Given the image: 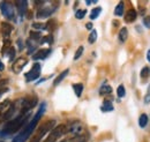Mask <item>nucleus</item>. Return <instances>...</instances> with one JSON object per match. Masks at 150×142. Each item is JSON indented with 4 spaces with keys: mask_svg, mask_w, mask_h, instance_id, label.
<instances>
[{
    "mask_svg": "<svg viewBox=\"0 0 150 142\" xmlns=\"http://www.w3.org/2000/svg\"><path fill=\"white\" fill-rule=\"evenodd\" d=\"M66 133H68V126L67 125H58L56 126L47 135V138L43 142H56L58 141L62 135H65Z\"/></svg>",
    "mask_w": 150,
    "mask_h": 142,
    "instance_id": "20e7f679",
    "label": "nucleus"
},
{
    "mask_svg": "<svg viewBox=\"0 0 150 142\" xmlns=\"http://www.w3.org/2000/svg\"><path fill=\"white\" fill-rule=\"evenodd\" d=\"M30 39H33V40H35V42L39 43L40 39H42L40 33H38V31H31V33H30Z\"/></svg>",
    "mask_w": 150,
    "mask_h": 142,
    "instance_id": "a878e982",
    "label": "nucleus"
},
{
    "mask_svg": "<svg viewBox=\"0 0 150 142\" xmlns=\"http://www.w3.org/2000/svg\"><path fill=\"white\" fill-rule=\"evenodd\" d=\"M0 118H1V117H0ZM0 121H1V119H0Z\"/></svg>",
    "mask_w": 150,
    "mask_h": 142,
    "instance_id": "79ce46f5",
    "label": "nucleus"
},
{
    "mask_svg": "<svg viewBox=\"0 0 150 142\" xmlns=\"http://www.w3.org/2000/svg\"><path fill=\"white\" fill-rule=\"evenodd\" d=\"M83 51H84V48L83 46H80L77 50H76V52H75V55H74V60H77L81 55H82V53H83Z\"/></svg>",
    "mask_w": 150,
    "mask_h": 142,
    "instance_id": "2f4dec72",
    "label": "nucleus"
},
{
    "mask_svg": "<svg viewBox=\"0 0 150 142\" xmlns=\"http://www.w3.org/2000/svg\"><path fill=\"white\" fill-rule=\"evenodd\" d=\"M38 43L37 42H35V40H33V39H28L27 40V48H28V53L29 54H33L35 52V50H36V48H37Z\"/></svg>",
    "mask_w": 150,
    "mask_h": 142,
    "instance_id": "2eb2a0df",
    "label": "nucleus"
},
{
    "mask_svg": "<svg viewBox=\"0 0 150 142\" xmlns=\"http://www.w3.org/2000/svg\"><path fill=\"white\" fill-rule=\"evenodd\" d=\"M89 140V135H75V136H73L71 140L68 142H86V141H88Z\"/></svg>",
    "mask_w": 150,
    "mask_h": 142,
    "instance_id": "aec40b11",
    "label": "nucleus"
},
{
    "mask_svg": "<svg viewBox=\"0 0 150 142\" xmlns=\"http://www.w3.org/2000/svg\"><path fill=\"white\" fill-rule=\"evenodd\" d=\"M60 142H67L66 140H62V141H60Z\"/></svg>",
    "mask_w": 150,
    "mask_h": 142,
    "instance_id": "a19ab883",
    "label": "nucleus"
},
{
    "mask_svg": "<svg viewBox=\"0 0 150 142\" xmlns=\"http://www.w3.org/2000/svg\"><path fill=\"white\" fill-rule=\"evenodd\" d=\"M51 53V49H42L38 50L35 54H33V59L34 60H44L45 58H47Z\"/></svg>",
    "mask_w": 150,
    "mask_h": 142,
    "instance_id": "9d476101",
    "label": "nucleus"
},
{
    "mask_svg": "<svg viewBox=\"0 0 150 142\" xmlns=\"http://www.w3.org/2000/svg\"><path fill=\"white\" fill-rule=\"evenodd\" d=\"M102 13V8L100 7H96L94 9H91V12H90V20H96V18L99 16V14Z\"/></svg>",
    "mask_w": 150,
    "mask_h": 142,
    "instance_id": "b1692460",
    "label": "nucleus"
},
{
    "mask_svg": "<svg viewBox=\"0 0 150 142\" xmlns=\"http://www.w3.org/2000/svg\"><path fill=\"white\" fill-rule=\"evenodd\" d=\"M57 7L56 6H45L39 8L37 12V18H50L54 12H56Z\"/></svg>",
    "mask_w": 150,
    "mask_h": 142,
    "instance_id": "0eeeda50",
    "label": "nucleus"
},
{
    "mask_svg": "<svg viewBox=\"0 0 150 142\" xmlns=\"http://www.w3.org/2000/svg\"><path fill=\"white\" fill-rule=\"evenodd\" d=\"M15 7L18 9V13H19L20 16H25L27 12H28V1L25 0H18L15 1Z\"/></svg>",
    "mask_w": 150,
    "mask_h": 142,
    "instance_id": "1a4fd4ad",
    "label": "nucleus"
},
{
    "mask_svg": "<svg viewBox=\"0 0 150 142\" xmlns=\"http://www.w3.org/2000/svg\"><path fill=\"white\" fill-rule=\"evenodd\" d=\"M112 92V87L109 86V84H103L100 89H99V95L100 96H104V95H109Z\"/></svg>",
    "mask_w": 150,
    "mask_h": 142,
    "instance_id": "4be33fe9",
    "label": "nucleus"
},
{
    "mask_svg": "<svg viewBox=\"0 0 150 142\" xmlns=\"http://www.w3.org/2000/svg\"><path fill=\"white\" fill-rule=\"evenodd\" d=\"M5 70V66H4V64L1 62V60H0V72L1 71H4Z\"/></svg>",
    "mask_w": 150,
    "mask_h": 142,
    "instance_id": "4c0bfd02",
    "label": "nucleus"
},
{
    "mask_svg": "<svg viewBox=\"0 0 150 142\" xmlns=\"http://www.w3.org/2000/svg\"><path fill=\"white\" fill-rule=\"evenodd\" d=\"M124 9H125V5H124L122 1H120L114 8V15L115 16H122L124 15Z\"/></svg>",
    "mask_w": 150,
    "mask_h": 142,
    "instance_id": "a211bd4d",
    "label": "nucleus"
},
{
    "mask_svg": "<svg viewBox=\"0 0 150 142\" xmlns=\"http://www.w3.org/2000/svg\"><path fill=\"white\" fill-rule=\"evenodd\" d=\"M117 95H118L119 98L125 97V95H126V90H125V87H124L122 84H120V86L117 88Z\"/></svg>",
    "mask_w": 150,
    "mask_h": 142,
    "instance_id": "cd10ccee",
    "label": "nucleus"
},
{
    "mask_svg": "<svg viewBox=\"0 0 150 142\" xmlns=\"http://www.w3.org/2000/svg\"><path fill=\"white\" fill-rule=\"evenodd\" d=\"M72 87H73V90H74L76 97H81V95L83 92V84L82 83H74Z\"/></svg>",
    "mask_w": 150,
    "mask_h": 142,
    "instance_id": "412c9836",
    "label": "nucleus"
},
{
    "mask_svg": "<svg viewBox=\"0 0 150 142\" xmlns=\"http://www.w3.org/2000/svg\"><path fill=\"white\" fill-rule=\"evenodd\" d=\"M18 43H19V48H20V50H22V49H23V46H22V43H21V39H19V40H18Z\"/></svg>",
    "mask_w": 150,
    "mask_h": 142,
    "instance_id": "ea45409f",
    "label": "nucleus"
},
{
    "mask_svg": "<svg viewBox=\"0 0 150 142\" xmlns=\"http://www.w3.org/2000/svg\"><path fill=\"white\" fill-rule=\"evenodd\" d=\"M142 23H143V26H144L147 29H150V16L149 15H146V16L143 18Z\"/></svg>",
    "mask_w": 150,
    "mask_h": 142,
    "instance_id": "473e14b6",
    "label": "nucleus"
},
{
    "mask_svg": "<svg viewBox=\"0 0 150 142\" xmlns=\"http://www.w3.org/2000/svg\"><path fill=\"white\" fill-rule=\"evenodd\" d=\"M0 11L7 20H15V9L13 4L8 1H2L0 4Z\"/></svg>",
    "mask_w": 150,
    "mask_h": 142,
    "instance_id": "39448f33",
    "label": "nucleus"
},
{
    "mask_svg": "<svg viewBox=\"0 0 150 142\" xmlns=\"http://www.w3.org/2000/svg\"><path fill=\"white\" fill-rule=\"evenodd\" d=\"M39 75H40V65L36 62V64H34L33 68L25 74V80H27V82L35 81L36 79L39 77Z\"/></svg>",
    "mask_w": 150,
    "mask_h": 142,
    "instance_id": "423d86ee",
    "label": "nucleus"
},
{
    "mask_svg": "<svg viewBox=\"0 0 150 142\" xmlns=\"http://www.w3.org/2000/svg\"><path fill=\"white\" fill-rule=\"evenodd\" d=\"M96 39H97V30L93 29L91 33H90V35H89V37H88V42H89L90 44H94L95 42H96Z\"/></svg>",
    "mask_w": 150,
    "mask_h": 142,
    "instance_id": "bb28decb",
    "label": "nucleus"
},
{
    "mask_svg": "<svg viewBox=\"0 0 150 142\" xmlns=\"http://www.w3.org/2000/svg\"><path fill=\"white\" fill-rule=\"evenodd\" d=\"M118 38H119V40L121 42V43H125L126 40H127V38H128V30H127V28H121L120 29V31H119V35H118Z\"/></svg>",
    "mask_w": 150,
    "mask_h": 142,
    "instance_id": "f3484780",
    "label": "nucleus"
},
{
    "mask_svg": "<svg viewBox=\"0 0 150 142\" xmlns=\"http://www.w3.org/2000/svg\"><path fill=\"white\" fill-rule=\"evenodd\" d=\"M52 40H53V38H52V35H47L45 36V37H42V39H40V42H39V44H43V43H49V44H51L52 43Z\"/></svg>",
    "mask_w": 150,
    "mask_h": 142,
    "instance_id": "c756f323",
    "label": "nucleus"
},
{
    "mask_svg": "<svg viewBox=\"0 0 150 142\" xmlns=\"http://www.w3.org/2000/svg\"><path fill=\"white\" fill-rule=\"evenodd\" d=\"M45 109H46V104L45 103H42V105L39 107V110L37 111V113L34 116L33 120L29 121V124L25 125V127H23V129L20 132L19 134L13 139L12 142H25L31 135H33V132L35 131V128L37 127L38 123L42 118V116L44 114L45 112Z\"/></svg>",
    "mask_w": 150,
    "mask_h": 142,
    "instance_id": "f257e3e1",
    "label": "nucleus"
},
{
    "mask_svg": "<svg viewBox=\"0 0 150 142\" xmlns=\"http://www.w3.org/2000/svg\"><path fill=\"white\" fill-rule=\"evenodd\" d=\"M148 121H149V117L146 114V113H142L139 118V125L141 128H144L147 125H148Z\"/></svg>",
    "mask_w": 150,
    "mask_h": 142,
    "instance_id": "6ab92c4d",
    "label": "nucleus"
},
{
    "mask_svg": "<svg viewBox=\"0 0 150 142\" xmlns=\"http://www.w3.org/2000/svg\"><path fill=\"white\" fill-rule=\"evenodd\" d=\"M140 76L142 80H147L150 76V67L149 66H144L142 70H141V73H140Z\"/></svg>",
    "mask_w": 150,
    "mask_h": 142,
    "instance_id": "5701e85b",
    "label": "nucleus"
},
{
    "mask_svg": "<svg viewBox=\"0 0 150 142\" xmlns=\"http://www.w3.org/2000/svg\"><path fill=\"white\" fill-rule=\"evenodd\" d=\"M27 62H28V61H27L25 58L20 57V58H18V59L13 62V65H12V70H13L14 73L19 74V73H21V71L23 70V67L27 65Z\"/></svg>",
    "mask_w": 150,
    "mask_h": 142,
    "instance_id": "6e6552de",
    "label": "nucleus"
},
{
    "mask_svg": "<svg viewBox=\"0 0 150 142\" xmlns=\"http://www.w3.org/2000/svg\"><path fill=\"white\" fill-rule=\"evenodd\" d=\"M147 60L150 62V50H148V51H147Z\"/></svg>",
    "mask_w": 150,
    "mask_h": 142,
    "instance_id": "58836bf2",
    "label": "nucleus"
},
{
    "mask_svg": "<svg viewBox=\"0 0 150 142\" xmlns=\"http://www.w3.org/2000/svg\"><path fill=\"white\" fill-rule=\"evenodd\" d=\"M11 105H12L11 101H4L2 103H0V117H2L8 111V109L11 107Z\"/></svg>",
    "mask_w": 150,
    "mask_h": 142,
    "instance_id": "dca6fc26",
    "label": "nucleus"
},
{
    "mask_svg": "<svg viewBox=\"0 0 150 142\" xmlns=\"http://www.w3.org/2000/svg\"><path fill=\"white\" fill-rule=\"evenodd\" d=\"M86 28H87L88 30H93V23H91V22L87 23V24H86Z\"/></svg>",
    "mask_w": 150,
    "mask_h": 142,
    "instance_id": "f704fd0d",
    "label": "nucleus"
},
{
    "mask_svg": "<svg viewBox=\"0 0 150 142\" xmlns=\"http://www.w3.org/2000/svg\"><path fill=\"white\" fill-rule=\"evenodd\" d=\"M86 14H87V11L86 9H79L75 13V18H77V20H82V18L86 16Z\"/></svg>",
    "mask_w": 150,
    "mask_h": 142,
    "instance_id": "c85d7f7f",
    "label": "nucleus"
},
{
    "mask_svg": "<svg viewBox=\"0 0 150 142\" xmlns=\"http://www.w3.org/2000/svg\"><path fill=\"white\" fill-rule=\"evenodd\" d=\"M68 73H69V70H68V68H67V70H65L64 72H61V73L57 76L56 79H54V81H53V86H54V87L58 86V84H59V83H60V82H61V81H62V80L68 75Z\"/></svg>",
    "mask_w": 150,
    "mask_h": 142,
    "instance_id": "ddd939ff",
    "label": "nucleus"
},
{
    "mask_svg": "<svg viewBox=\"0 0 150 142\" xmlns=\"http://www.w3.org/2000/svg\"><path fill=\"white\" fill-rule=\"evenodd\" d=\"M29 117L30 114H18L15 118L11 119L7 121V124L5 125L2 132H1V135H9V134H14L16 133L18 131H20L23 126L25 127V125L29 120Z\"/></svg>",
    "mask_w": 150,
    "mask_h": 142,
    "instance_id": "f03ea898",
    "label": "nucleus"
},
{
    "mask_svg": "<svg viewBox=\"0 0 150 142\" xmlns=\"http://www.w3.org/2000/svg\"><path fill=\"white\" fill-rule=\"evenodd\" d=\"M6 91H8V89H7V88H1V89H0V97H1V96H2V94H5Z\"/></svg>",
    "mask_w": 150,
    "mask_h": 142,
    "instance_id": "c9c22d12",
    "label": "nucleus"
},
{
    "mask_svg": "<svg viewBox=\"0 0 150 142\" xmlns=\"http://www.w3.org/2000/svg\"><path fill=\"white\" fill-rule=\"evenodd\" d=\"M33 28H35V29H43V30H45V24L44 23H33Z\"/></svg>",
    "mask_w": 150,
    "mask_h": 142,
    "instance_id": "72a5a7b5",
    "label": "nucleus"
},
{
    "mask_svg": "<svg viewBox=\"0 0 150 142\" xmlns=\"http://www.w3.org/2000/svg\"><path fill=\"white\" fill-rule=\"evenodd\" d=\"M124 18H125V22L126 23H132V22H134L136 20V18H137V12L135 9L131 8V9H128L126 12V14H125Z\"/></svg>",
    "mask_w": 150,
    "mask_h": 142,
    "instance_id": "f8f14e48",
    "label": "nucleus"
},
{
    "mask_svg": "<svg viewBox=\"0 0 150 142\" xmlns=\"http://www.w3.org/2000/svg\"><path fill=\"white\" fill-rule=\"evenodd\" d=\"M143 102H144V104H149V103H150V84L148 86L147 92H146L144 98H143Z\"/></svg>",
    "mask_w": 150,
    "mask_h": 142,
    "instance_id": "7c9ffc66",
    "label": "nucleus"
},
{
    "mask_svg": "<svg viewBox=\"0 0 150 142\" xmlns=\"http://www.w3.org/2000/svg\"><path fill=\"white\" fill-rule=\"evenodd\" d=\"M25 15H28V16H27L28 18H33V13H31V12H29V11L27 12V14H25Z\"/></svg>",
    "mask_w": 150,
    "mask_h": 142,
    "instance_id": "e433bc0d",
    "label": "nucleus"
},
{
    "mask_svg": "<svg viewBox=\"0 0 150 142\" xmlns=\"http://www.w3.org/2000/svg\"><path fill=\"white\" fill-rule=\"evenodd\" d=\"M56 24H57V22L54 20H50L47 23H45V30L52 33V31L56 29Z\"/></svg>",
    "mask_w": 150,
    "mask_h": 142,
    "instance_id": "393cba45",
    "label": "nucleus"
},
{
    "mask_svg": "<svg viewBox=\"0 0 150 142\" xmlns=\"http://www.w3.org/2000/svg\"><path fill=\"white\" fill-rule=\"evenodd\" d=\"M54 127H56V120H53V119L52 120H46L45 123H43V124L38 127L37 132L31 136V140L29 142H40V140L49 132H51Z\"/></svg>",
    "mask_w": 150,
    "mask_h": 142,
    "instance_id": "7ed1b4c3",
    "label": "nucleus"
},
{
    "mask_svg": "<svg viewBox=\"0 0 150 142\" xmlns=\"http://www.w3.org/2000/svg\"><path fill=\"white\" fill-rule=\"evenodd\" d=\"M12 31H13V26H11V24L7 23V22H2V23H1L0 33H1V35L4 36V38H8Z\"/></svg>",
    "mask_w": 150,
    "mask_h": 142,
    "instance_id": "9b49d317",
    "label": "nucleus"
},
{
    "mask_svg": "<svg viewBox=\"0 0 150 142\" xmlns=\"http://www.w3.org/2000/svg\"><path fill=\"white\" fill-rule=\"evenodd\" d=\"M113 109H114V107H113L112 102H110V101H108V99H105V101L103 102V105L100 107L102 112H112Z\"/></svg>",
    "mask_w": 150,
    "mask_h": 142,
    "instance_id": "4468645a",
    "label": "nucleus"
}]
</instances>
